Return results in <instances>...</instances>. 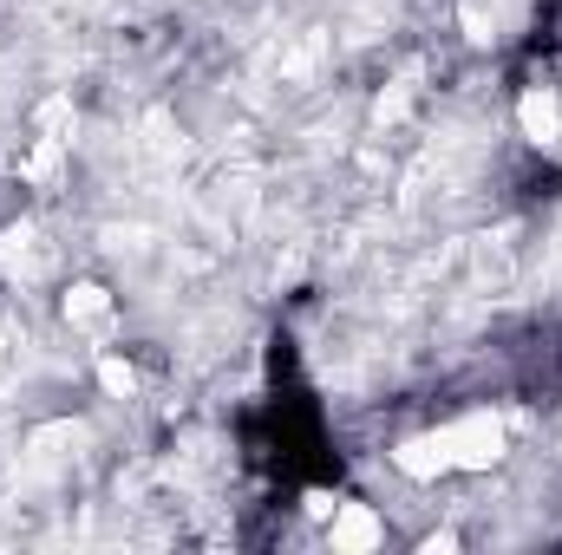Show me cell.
Segmentation results:
<instances>
[{
  "instance_id": "obj_1",
  "label": "cell",
  "mask_w": 562,
  "mask_h": 555,
  "mask_svg": "<svg viewBox=\"0 0 562 555\" xmlns=\"http://www.w3.org/2000/svg\"><path fill=\"white\" fill-rule=\"evenodd\" d=\"M445 444H451V471H491L504 457V418L464 412L458 424H445Z\"/></svg>"
},
{
  "instance_id": "obj_2",
  "label": "cell",
  "mask_w": 562,
  "mask_h": 555,
  "mask_svg": "<svg viewBox=\"0 0 562 555\" xmlns=\"http://www.w3.org/2000/svg\"><path fill=\"white\" fill-rule=\"evenodd\" d=\"M0 275L7 281H46L53 275V242L40 236V223H7L0 229Z\"/></svg>"
},
{
  "instance_id": "obj_3",
  "label": "cell",
  "mask_w": 562,
  "mask_h": 555,
  "mask_svg": "<svg viewBox=\"0 0 562 555\" xmlns=\"http://www.w3.org/2000/svg\"><path fill=\"white\" fill-rule=\"evenodd\" d=\"M380 536H386V530H380V517H373L367 503H340V510H334V530H327V543H334L340 555L380 550Z\"/></svg>"
},
{
  "instance_id": "obj_4",
  "label": "cell",
  "mask_w": 562,
  "mask_h": 555,
  "mask_svg": "<svg viewBox=\"0 0 562 555\" xmlns=\"http://www.w3.org/2000/svg\"><path fill=\"white\" fill-rule=\"evenodd\" d=\"M393 464H400L413 484H438V477L451 471V444H445V431H431V438H406V444L393 451Z\"/></svg>"
},
{
  "instance_id": "obj_5",
  "label": "cell",
  "mask_w": 562,
  "mask_h": 555,
  "mask_svg": "<svg viewBox=\"0 0 562 555\" xmlns=\"http://www.w3.org/2000/svg\"><path fill=\"white\" fill-rule=\"evenodd\" d=\"M517 125H524V138L530 144H557L562 138V105L550 86H537V92H524V105H517Z\"/></svg>"
},
{
  "instance_id": "obj_6",
  "label": "cell",
  "mask_w": 562,
  "mask_h": 555,
  "mask_svg": "<svg viewBox=\"0 0 562 555\" xmlns=\"http://www.w3.org/2000/svg\"><path fill=\"white\" fill-rule=\"evenodd\" d=\"M66 320H72V327H105V320H112V294H105L99 281H79V287L66 294Z\"/></svg>"
},
{
  "instance_id": "obj_7",
  "label": "cell",
  "mask_w": 562,
  "mask_h": 555,
  "mask_svg": "<svg viewBox=\"0 0 562 555\" xmlns=\"http://www.w3.org/2000/svg\"><path fill=\"white\" fill-rule=\"evenodd\" d=\"M458 26L471 46H491L497 39V0H458Z\"/></svg>"
},
{
  "instance_id": "obj_8",
  "label": "cell",
  "mask_w": 562,
  "mask_h": 555,
  "mask_svg": "<svg viewBox=\"0 0 562 555\" xmlns=\"http://www.w3.org/2000/svg\"><path fill=\"white\" fill-rule=\"evenodd\" d=\"M99 386H105L112 399H138V373H132L125 360H112V353L99 360Z\"/></svg>"
},
{
  "instance_id": "obj_9",
  "label": "cell",
  "mask_w": 562,
  "mask_h": 555,
  "mask_svg": "<svg viewBox=\"0 0 562 555\" xmlns=\"http://www.w3.org/2000/svg\"><path fill=\"white\" fill-rule=\"evenodd\" d=\"M144 150H150V157H183V138L170 132V118H164V112H150V118H144Z\"/></svg>"
},
{
  "instance_id": "obj_10",
  "label": "cell",
  "mask_w": 562,
  "mask_h": 555,
  "mask_svg": "<svg viewBox=\"0 0 562 555\" xmlns=\"http://www.w3.org/2000/svg\"><path fill=\"white\" fill-rule=\"evenodd\" d=\"M406 105H413V79H400L393 92H380V105H373V118H380V125H393V118H406Z\"/></svg>"
},
{
  "instance_id": "obj_11",
  "label": "cell",
  "mask_w": 562,
  "mask_h": 555,
  "mask_svg": "<svg viewBox=\"0 0 562 555\" xmlns=\"http://www.w3.org/2000/svg\"><path fill=\"white\" fill-rule=\"evenodd\" d=\"M66 125H72V99H46V105H40V132H46V138H59Z\"/></svg>"
},
{
  "instance_id": "obj_12",
  "label": "cell",
  "mask_w": 562,
  "mask_h": 555,
  "mask_svg": "<svg viewBox=\"0 0 562 555\" xmlns=\"http://www.w3.org/2000/svg\"><path fill=\"white\" fill-rule=\"evenodd\" d=\"M301 503H307V517H334L340 510V497H327V490H307Z\"/></svg>"
},
{
  "instance_id": "obj_13",
  "label": "cell",
  "mask_w": 562,
  "mask_h": 555,
  "mask_svg": "<svg viewBox=\"0 0 562 555\" xmlns=\"http://www.w3.org/2000/svg\"><path fill=\"white\" fill-rule=\"evenodd\" d=\"M458 550V536H451V530H438V536H425V555H451Z\"/></svg>"
},
{
  "instance_id": "obj_14",
  "label": "cell",
  "mask_w": 562,
  "mask_h": 555,
  "mask_svg": "<svg viewBox=\"0 0 562 555\" xmlns=\"http://www.w3.org/2000/svg\"><path fill=\"white\" fill-rule=\"evenodd\" d=\"M0 360H7V333H0Z\"/></svg>"
}]
</instances>
